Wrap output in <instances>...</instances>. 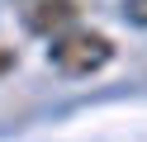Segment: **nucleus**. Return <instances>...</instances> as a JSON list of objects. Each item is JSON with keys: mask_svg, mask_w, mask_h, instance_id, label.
<instances>
[{"mask_svg": "<svg viewBox=\"0 0 147 142\" xmlns=\"http://www.w3.org/2000/svg\"><path fill=\"white\" fill-rule=\"evenodd\" d=\"M5 71H14V52H10V47H0V76H5Z\"/></svg>", "mask_w": 147, "mask_h": 142, "instance_id": "20e7f679", "label": "nucleus"}, {"mask_svg": "<svg viewBox=\"0 0 147 142\" xmlns=\"http://www.w3.org/2000/svg\"><path fill=\"white\" fill-rule=\"evenodd\" d=\"M19 19H24L29 33L57 38V33H67V28L81 19V5H76V0H24V5H19Z\"/></svg>", "mask_w": 147, "mask_h": 142, "instance_id": "f03ea898", "label": "nucleus"}, {"mask_svg": "<svg viewBox=\"0 0 147 142\" xmlns=\"http://www.w3.org/2000/svg\"><path fill=\"white\" fill-rule=\"evenodd\" d=\"M123 14L133 24H147V0H123Z\"/></svg>", "mask_w": 147, "mask_h": 142, "instance_id": "7ed1b4c3", "label": "nucleus"}, {"mask_svg": "<svg viewBox=\"0 0 147 142\" xmlns=\"http://www.w3.org/2000/svg\"><path fill=\"white\" fill-rule=\"evenodd\" d=\"M48 62L62 76H90V71H100V66L114 62V38L95 33V28H67V33L52 38Z\"/></svg>", "mask_w": 147, "mask_h": 142, "instance_id": "f257e3e1", "label": "nucleus"}]
</instances>
